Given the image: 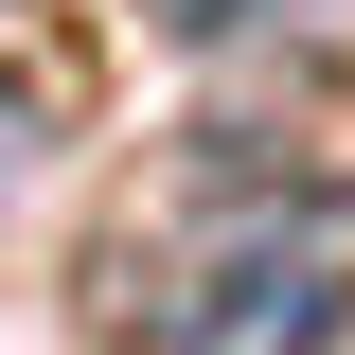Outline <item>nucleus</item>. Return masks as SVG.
Returning a JSON list of instances; mask_svg holds the SVG:
<instances>
[{
    "instance_id": "obj_1",
    "label": "nucleus",
    "mask_w": 355,
    "mask_h": 355,
    "mask_svg": "<svg viewBox=\"0 0 355 355\" xmlns=\"http://www.w3.org/2000/svg\"><path fill=\"white\" fill-rule=\"evenodd\" d=\"M338 320H355V266L320 231H249V249H214L178 284L160 355H338Z\"/></svg>"
},
{
    "instance_id": "obj_2",
    "label": "nucleus",
    "mask_w": 355,
    "mask_h": 355,
    "mask_svg": "<svg viewBox=\"0 0 355 355\" xmlns=\"http://www.w3.org/2000/svg\"><path fill=\"white\" fill-rule=\"evenodd\" d=\"M142 18H160V36H231L249 0H142Z\"/></svg>"
}]
</instances>
